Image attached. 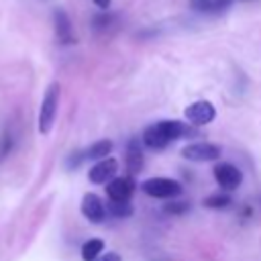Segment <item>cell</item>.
<instances>
[{
  "mask_svg": "<svg viewBox=\"0 0 261 261\" xmlns=\"http://www.w3.org/2000/svg\"><path fill=\"white\" fill-rule=\"evenodd\" d=\"M106 212H110V214L116 216V218H124V216H130V214H133V206H130V202H116V200H110L108 206H106Z\"/></svg>",
  "mask_w": 261,
  "mask_h": 261,
  "instance_id": "cell-15",
  "label": "cell"
},
{
  "mask_svg": "<svg viewBox=\"0 0 261 261\" xmlns=\"http://www.w3.org/2000/svg\"><path fill=\"white\" fill-rule=\"evenodd\" d=\"M94 4H96L98 8H102V10H106V8L110 6V0H94Z\"/></svg>",
  "mask_w": 261,
  "mask_h": 261,
  "instance_id": "cell-20",
  "label": "cell"
},
{
  "mask_svg": "<svg viewBox=\"0 0 261 261\" xmlns=\"http://www.w3.org/2000/svg\"><path fill=\"white\" fill-rule=\"evenodd\" d=\"M214 179L218 181L220 188H224V190H234V188L241 186L243 173H241V169H239L237 165H232V163H218V165L214 167Z\"/></svg>",
  "mask_w": 261,
  "mask_h": 261,
  "instance_id": "cell-5",
  "label": "cell"
},
{
  "mask_svg": "<svg viewBox=\"0 0 261 261\" xmlns=\"http://www.w3.org/2000/svg\"><path fill=\"white\" fill-rule=\"evenodd\" d=\"M53 18H55V33H57L59 43H63V45L73 43L75 39H73V31H71V20H69V16H67L61 8H57V10L53 12Z\"/></svg>",
  "mask_w": 261,
  "mask_h": 261,
  "instance_id": "cell-10",
  "label": "cell"
},
{
  "mask_svg": "<svg viewBox=\"0 0 261 261\" xmlns=\"http://www.w3.org/2000/svg\"><path fill=\"white\" fill-rule=\"evenodd\" d=\"M57 106H59V84L53 82L41 102V110H39V133L47 135L53 126V120L57 116Z\"/></svg>",
  "mask_w": 261,
  "mask_h": 261,
  "instance_id": "cell-2",
  "label": "cell"
},
{
  "mask_svg": "<svg viewBox=\"0 0 261 261\" xmlns=\"http://www.w3.org/2000/svg\"><path fill=\"white\" fill-rule=\"evenodd\" d=\"M116 171H118V163H116V159L106 157V159H100L94 167H90V171H88V179H90L92 184H106V181L114 179Z\"/></svg>",
  "mask_w": 261,
  "mask_h": 261,
  "instance_id": "cell-7",
  "label": "cell"
},
{
  "mask_svg": "<svg viewBox=\"0 0 261 261\" xmlns=\"http://www.w3.org/2000/svg\"><path fill=\"white\" fill-rule=\"evenodd\" d=\"M96 261H122V259H120V255H118V253L110 251V253H104V255H100Z\"/></svg>",
  "mask_w": 261,
  "mask_h": 261,
  "instance_id": "cell-19",
  "label": "cell"
},
{
  "mask_svg": "<svg viewBox=\"0 0 261 261\" xmlns=\"http://www.w3.org/2000/svg\"><path fill=\"white\" fill-rule=\"evenodd\" d=\"M228 204H230V198L224 194H212L204 200V206H208V208H226Z\"/></svg>",
  "mask_w": 261,
  "mask_h": 261,
  "instance_id": "cell-16",
  "label": "cell"
},
{
  "mask_svg": "<svg viewBox=\"0 0 261 261\" xmlns=\"http://www.w3.org/2000/svg\"><path fill=\"white\" fill-rule=\"evenodd\" d=\"M232 0H190V6L198 12H220L230 6Z\"/></svg>",
  "mask_w": 261,
  "mask_h": 261,
  "instance_id": "cell-13",
  "label": "cell"
},
{
  "mask_svg": "<svg viewBox=\"0 0 261 261\" xmlns=\"http://www.w3.org/2000/svg\"><path fill=\"white\" fill-rule=\"evenodd\" d=\"M186 210H190V204L188 202H171V204L165 206V212H169V214H181Z\"/></svg>",
  "mask_w": 261,
  "mask_h": 261,
  "instance_id": "cell-17",
  "label": "cell"
},
{
  "mask_svg": "<svg viewBox=\"0 0 261 261\" xmlns=\"http://www.w3.org/2000/svg\"><path fill=\"white\" fill-rule=\"evenodd\" d=\"M196 135V130L181 120H159L143 130V143L149 149H163L179 137Z\"/></svg>",
  "mask_w": 261,
  "mask_h": 261,
  "instance_id": "cell-1",
  "label": "cell"
},
{
  "mask_svg": "<svg viewBox=\"0 0 261 261\" xmlns=\"http://www.w3.org/2000/svg\"><path fill=\"white\" fill-rule=\"evenodd\" d=\"M110 151H112V141L102 139V141L92 143L84 151V159H106V155H110Z\"/></svg>",
  "mask_w": 261,
  "mask_h": 261,
  "instance_id": "cell-12",
  "label": "cell"
},
{
  "mask_svg": "<svg viewBox=\"0 0 261 261\" xmlns=\"http://www.w3.org/2000/svg\"><path fill=\"white\" fill-rule=\"evenodd\" d=\"M184 114H186V118H188L192 124H208V122L214 120L216 110H214V106H212L208 100H198V102L190 104Z\"/></svg>",
  "mask_w": 261,
  "mask_h": 261,
  "instance_id": "cell-6",
  "label": "cell"
},
{
  "mask_svg": "<svg viewBox=\"0 0 261 261\" xmlns=\"http://www.w3.org/2000/svg\"><path fill=\"white\" fill-rule=\"evenodd\" d=\"M82 214L92 222H102L106 216V206L96 194H86L82 198Z\"/></svg>",
  "mask_w": 261,
  "mask_h": 261,
  "instance_id": "cell-9",
  "label": "cell"
},
{
  "mask_svg": "<svg viewBox=\"0 0 261 261\" xmlns=\"http://www.w3.org/2000/svg\"><path fill=\"white\" fill-rule=\"evenodd\" d=\"M135 179L133 177H114L108 186H106V194L110 200H116V202H128L130 196L135 194Z\"/></svg>",
  "mask_w": 261,
  "mask_h": 261,
  "instance_id": "cell-8",
  "label": "cell"
},
{
  "mask_svg": "<svg viewBox=\"0 0 261 261\" xmlns=\"http://www.w3.org/2000/svg\"><path fill=\"white\" fill-rule=\"evenodd\" d=\"M141 190L153 198H173L181 194V184L169 177H149L141 184Z\"/></svg>",
  "mask_w": 261,
  "mask_h": 261,
  "instance_id": "cell-3",
  "label": "cell"
},
{
  "mask_svg": "<svg viewBox=\"0 0 261 261\" xmlns=\"http://www.w3.org/2000/svg\"><path fill=\"white\" fill-rule=\"evenodd\" d=\"M110 22H112V16H110V14H102V16H96V18H94V24L100 27V29L108 27Z\"/></svg>",
  "mask_w": 261,
  "mask_h": 261,
  "instance_id": "cell-18",
  "label": "cell"
},
{
  "mask_svg": "<svg viewBox=\"0 0 261 261\" xmlns=\"http://www.w3.org/2000/svg\"><path fill=\"white\" fill-rule=\"evenodd\" d=\"M104 251V241L100 239H90L82 245V259L84 261H96L100 257V253Z\"/></svg>",
  "mask_w": 261,
  "mask_h": 261,
  "instance_id": "cell-14",
  "label": "cell"
},
{
  "mask_svg": "<svg viewBox=\"0 0 261 261\" xmlns=\"http://www.w3.org/2000/svg\"><path fill=\"white\" fill-rule=\"evenodd\" d=\"M222 153V149L214 143H192V145H186L181 149V155L190 161H198V163H204V161H214L218 159Z\"/></svg>",
  "mask_w": 261,
  "mask_h": 261,
  "instance_id": "cell-4",
  "label": "cell"
},
{
  "mask_svg": "<svg viewBox=\"0 0 261 261\" xmlns=\"http://www.w3.org/2000/svg\"><path fill=\"white\" fill-rule=\"evenodd\" d=\"M143 151H141V145H139V139H130L128 147H126V169L135 175L143 169Z\"/></svg>",
  "mask_w": 261,
  "mask_h": 261,
  "instance_id": "cell-11",
  "label": "cell"
}]
</instances>
